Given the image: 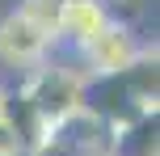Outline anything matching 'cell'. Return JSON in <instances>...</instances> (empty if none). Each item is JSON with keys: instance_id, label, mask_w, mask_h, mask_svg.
Instances as JSON below:
<instances>
[{"instance_id": "6da1fadb", "label": "cell", "mask_w": 160, "mask_h": 156, "mask_svg": "<svg viewBox=\"0 0 160 156\" xmlns=\"http://www.w3.org/2000/svg\"><path fill=\"white\" fill-rule=\"evenodd\" d=\"M76 106L88 110L93 118H101L105 127H127L143 114H156V51L139 55L122 72L105 76H84L76 93Z\"/></svg>"}, {"instance_id": "7a4b0ae2", "label": "cell", "mask_w": 160, "mask_h": 156, "mask_svg": "<svg viewBox=\"0 0 160 156\" xmlns=\"http://www.w3.org/2000/svg\"><path fill=\"white\" fill-rule=\"evenodd\" d=\"M76 55H80V76H105V72L131 68L139 55H148V47L135 38V30H131L127 21H110L93 42H84Z\"/></svg>"}, {"instance_id": "3957f363", "label": "cell", "mask_w": 160, "mask_h": 156, "mask_svg": "<svg viewBox=\"0 0 160 156\" xmlns=\"http://www.w3.org/2000/svg\"><path fill=\"white\" fill-rule=\"evenodd\" d=\"M47 47H51V30L42 21H34L25 8H17V13H8L0 21V63L38 68L47 59Z\"/></svg>"}, {"instance_id": "277c9868", "label": "cell", "mask_w": 160, "mask_h": 156, "mask_svg": "<svg viewBox=\"0 0 160 156\" xmlns=\"http://www.w3.org/2000/svg\"><path fill=\"white\" fill-rule=\"evenodd\" d=\"M30 106L38 110L42 127H51L55 118H63L68 110H76V93H80V76H72L68 68H55V63H38L30 84H21Z\"/></svg>"}, {"instance_id": "5b68a950", "label": "cell", "mask_w": 160, "mask_h": 156, "mask_svg": "<svg viewBox=\"0 0 160 156\" xmlns=\"http://www.w3.org/2000/svg\"><path fill=\"white\" fill-rule=\"evenodd\" d=\"M114 17H110V8H105V0H59L55 4V42L80 51Z\"/></svg>"}, {"instance_id": "8992f818", "label": "cell", "mask_w": 160, "mask_h": 156, "mask_svg": "<svg viewBox=\"0 0 160 156\" xmlns=\"http://www.w3.org/2000/svg\"><path fill=\"white\" fill-rule=\"evenodd\" d=\"M25 152H30V148H25V143L17 139L4 123H0V156H25Z\"/></svg>"}]
</instances>
